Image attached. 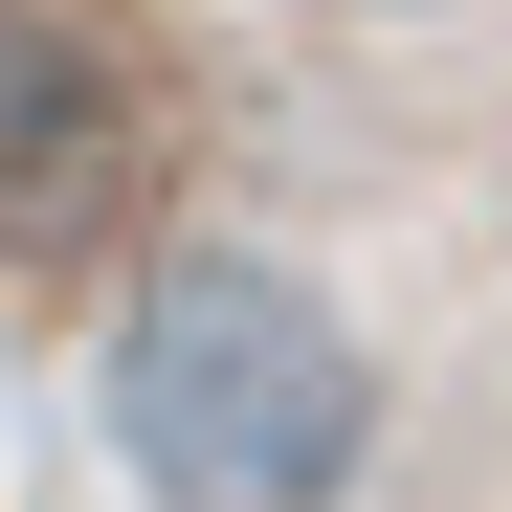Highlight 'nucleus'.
I'll return each mask as SVG.
<instances>
[{
    "label": "nucleus",
    "mask_w": 512,
    "mask_h": 512,
    "mask_svg": "<svg viewBox=\"0 0 512 512\" xmlns=\"http://www.w3.org/2000/svg\"><path fill=\"white\" fill-rule=\"evenodd\" d=\"M112 446L156 512H334L379 446V379L334 334V290H290L268 245H179L112 312Z\"/></svg>",
    "instance_id": "1"
},
{
    "label": "nucleus",
    "mask_w": 512,
    "mask_h": 512,
    "mask_svg": "<svg viewBox=\"0 0 512 512\" xmlns=\"http://www.w3.org/2000/svg\"><path fill=\"white\" fill-rule=\"evenodd\" d=\"M156 156V90L90 0H0V245H90Z\"/></svg>",
    "instance_id": "2"
}]
</instances>
